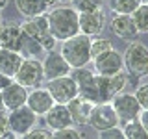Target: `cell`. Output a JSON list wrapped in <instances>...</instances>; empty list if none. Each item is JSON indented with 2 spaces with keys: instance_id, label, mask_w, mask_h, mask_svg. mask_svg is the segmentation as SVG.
<instances>
[{
  "instance_id": "obj_35",
  "label": "cell",
  "mask_w": 148,
  "mask_h": 139,
  "mask_svg": "<svg viewBox=\"0 0 148 139\" xmlns=\"http://www.w3.org/2000/svg\"><path fill=\"white\" fill-rule=\"evenodd\" d=\"M11 82H13L11 78H8V76H4V74H0V91H2L4 87H8Z\"/></svg>"
},
{
  "instance_id": "obj_30",
  "label": "cell",
  "mask_w": 148,
  "mask_h": 139,
  "mask_svg": "<svg viewBox=\"0 0 148 139\" xmlns=\"http://www.w3.org/2000/svg\"><path fill=\"white\" fill-rule=\"evenodd\" d=\"M133 95H135L139 106H141L143 109H148V83H143V85H139L137 91L133 93Z\"/></svg>"
},
{
  "instance_id": "obj_17",
  "label": "cell",
  "mask_w": 148,
  "mask_h": 139,
  "mask_svg": "<svg viewBox=\"0 0 148 139\" xmlns=\"http://www.w3.org/2000/svg\"><path fill=\"white\" fill-rule=\"evenodd\" d=\"M111 32L122 41H130V43H133L135 37L139 35L132 15H115L111 19Z\"/></svg>"
},
{
  "instance_id": "obj_27",
  "label": "cell",
  "mask_w": 148,
  "mask_h": 139,
  "mask_svg": "<svg viewBox=\"0 0 148 139\" xmlns=\"http://www.w3.org/2000/svg\"><path fill=\"white\" fill-rule=\"evenodd\" d=\"M71 2H72L71 8L76 13H89L102 9V0H71Z\"/></svg>"
},
{
  "instance_id": "obj_11",
  "label": "cell",
  "mask_w": 148,
  "mask_h": 139,
  "mask_svg": "<svg viewBox=\"0 0 148 139\" xmlns=\"http://www.w3.org/2000/svg\"><path fill=\"white\" fill-rule=\"evenodd\" d=\"M92 63H95V74L98 76H115L124 72V59L115 48L95 58Z\"/></svg>"
},
{
  "instance_id": "obj_4",
  "label": "cell",
  "mask_w": 148,
  "mask_h": 139,
  "mask_svg": "<svg viewBox=\"0 0 148 139\" xmlns=\"http://www.w3.org/2000/svg\"><path fill=\"white\" fill-rule=\"evenodd\" d=\"M21 30L24 32L28 37L35 39L37 43L43 46L45 52H52V50H56V43H58V41H56L54 37H52V34H50L46 15L34 17V19H26V21L21 24Z\"/></svg>"
},
{
  "instance_id": "obj_22",
  "label": "cell",
  "mask_w": 148,
  "mask_h": 139,
  "mask_svg": "<svg viewBox=\"0 0 148 139\" xmlns=\"http://www.w3.org/2000/svg\"><path fill=\"white\" fill-rule=\"evenodd\" d=\"M145 0H108L109 8L115 11V15H132Z\"/></svg>"
},
{
  "instance_id": "obj_34",
  "label": "cell",
  "mask_w": 148,
  "mask_h": 139,
  "mask_svg": "<svg viewBox=\"0 0 148 139\" xmlns=\"http://www.w3.org/2000/svg\"><path fill=\"white\" fill-rule=\"evenodd\" d=\"M139 120H141L143 128H145L146 133H148V109H143V111H141V115H139Z\"/></svg>"
},
{
  "instance_id": "obj_19",
  "label": "cell",
  "mask_w": 148,
  "mask_h": 139,
  "mask_svg": "<svg viewBox=\"0 0 148 139\" xmlns=\"http://www.w3.org/2000/svg\"><path fill=\"white\" fill-rule=\"evenodd\" d=\"M92 106H95V104H91V102L80 98V96H76L74 100L69 102L67 108H69V111H71L72 124H78V126H85V124H89Z\"/></svg>"
},
{
  "instance_id": "obj_2",
  "label": "cell",
  "mask_w": 148,
  "mask_h": 139,
  "mask_svg": "<svg viewBox=\"0 0 148 139\" xmlns=\"http://www.w3.org/2000/svg\"><path fill=\"white\" fill-rule=\"evenodd\" d=\"M59 52H61V56L65 58V61L69 63L71 69L87 67L89 61H92V58H91V37L82 35V34L74 35L71 39L63 41Z\"/></svg>"
},
{
  "instance_id": "obj_8",
  "label": "cell",
  "mask_w": 148,
  "mask_h": 139,
  "mask_svg": "<svg viewBox=\"0 0 148 139\" xmlns=\"http://www.w3.org/2000/svg\"><path fill=\"white\" fill-rule=\"evenodd\" d=\"M37 122V115L32 111L28 106H22L18 109H13L8 113V124H9V132H13L17 137L24 136L30 130H34Z\"/></svg>"
},
{
  "instance_id": "obj_14",
  "label": "cell",
  "mask_w": 148,
  "mask_h": 139,
  "mask_svg": "<svg viewBox=\"0 0 148 139\" xmlns=\"http://www.w3.org/2000/svg\"><path fill=\"white\" fill-rule=\"evenodd\" d=\"M56 104L54 98L50 96V93L46 91V87H37V89L28 91V98H26V106L30 108L37 117H45L50 111V108Z\"/></svg>"
},
{
  "instance_id": "obj_12",
  "label": "cell",
  "mask_w": 148,
  "mask_h": 139,
  "mask_svg": "<svg viewBox=\"0 0 148 139\" xmlns=\"http://www.w3.org/2000/svg\"><path fill=\"white\" fill-rule=\"evenodd\" d=\"M43 63V76L45 80H56V78H61V76H69L72 69L69 67V63L65 61V58L61 56V52L58 50H52V52L46 54L45 61Z\"/></svg>"
},
{
  "instance_id": "obj_7",
  "label": "cell",
  "mask_w": 148,
  "mask_h": 139,
  "mask_svg": "<svg viewBox=\"0 0 148 139\" xmlns=\"http://www.w3.org/2000/svg\"><path fill=\"white\" fill-rule=\"evenodd\" d=\"M46 91L50 93V96L54 98L56 104H65V106L78 96V85L71 76L48 80L46 82Z\"/></svg>"
},
{
  "instance_id": "obj_21",
  "label": "cell",
  "mask_w": 148,
  "mask_h": 139,
  "mask_svg": "<svg viewBox=\"0 0 148 139\" xmlns=\"http://www.w3.org/2000/svg\"><path fill=\"white\" fill-rule=\"evenodd\" d=\"M22 56L18 52H11V50H2L0 48V74H4V76L8 78H15V74L18 71V67H21L22 63Z\"/></svg>"
},
{
  "instance_id": "obj_29",
  "label": "cell",
  "mask_w": 148,
  "mask_h": 139,
  "mask_svg": "<svg viewBox=\"0 0 148 139\" xmlns=\"http://www.w3.org/2000/svg\"><path fill=\"white\" fill-rule=\"evenodd\" d=\"M52 139H83V137H82L80 130L71 126V128H63V130H56V132H52Z\"/></svg>"
},
{
  "instance_id": "obj_31",
  "label": "cell",
  "mask_w": 148,
  "mask_h": 139,
  "mask_svg": "<svg viewBox=\"0 0 148 139\" xmlns=\"http://www.w3.org/2000/svg\"><path fill=\"white\" fill-rule=\"evenodd\" d=\"M98 139H126V137H124V133H122V128L115 126V128H109V130L100 132Z\"/></svg>"
},
{
  "instance_id": "obj_5",
  "label": "cell",
  "mask_w": 148,
  "mask_h": 139,
  "mask_svg": "<svg viewBox=\"0 0 148 139\" xmlns=\"http://www.w3.org/2000/svg\"><path fill=\"white\" fill-rule=\"evenodd\" d=\"M17 83H21L22 87H26L28 91L41 87L45 76H43V63L37 58H24L18 67V71L13 78Z\"/></svg>"
},
{
  "instance_id": "obj_10",
  "label": "cell",
  "mask_w": 148,
  "mask_h": 139,
  "mask_svg": "<svg viewBox=\"0 0 148 139\" xmlns=\"http://www.w3.org/2000/svg\"><path fill=\"white\" fill-rule=\"evenodd\" d=\"M89 124L95 130H98V132H104V130L119 126V119H117V113H115L111 102H102V104L92 106Z\"/></svg>"
},
{
  "instance_id": "obj_28",
  "label": "cell",
  "mask_w": 148,
  "mask_h": 139,
  "mask_svg": "<svg viewBox=\"0 0 148 139\" xmlns=\"http://www.w3.org/2000/svg\"><path fill=\"white\" fill-rule=\"evenodd\" d=\"M69 76H71L72 80L76 82V85L80 87V85H83V83H87V82H89L91 78L95 76V72H92V71H89L87 67H80V69H72Z\"/></svg>"
},
{
  "instance_id": "obj_24",
  "label": "cell",
  "mask_w": 148,
  "mask_h": 139,
  "mask_svg": "<svg viewBox=\"0 0 148 139\" xmlns=\"http://www.w3.org/2000/svg\"><path fill=\"white\" fill-rule=\"evenodd\" d=\"M41 52H45L43 46L37 43L35 39L28 37L24 32H22V43H21V50H18V54H21L22 58H35V56H39Z\"/></svg>"
},
{
  "instance_id": "obj_39",
  "label": "cell",
  "mask_w": 148,
  "mask_h": 139,
  "mask_svg": "<svg viewBox=\"0 0 148 139\" xmlns=\"http://www.w3.org/2000/svg\"><path fill=\"white\" fill-rule=\"evenodd\" d=\"M56 2H71V0H56Z\"/></svg>"
},
{
  "instance_id": "obj_16",
  "label": "cell",
  "mask_w": 148,
  "mask_h": 139,
  "mask_svg": "<svg viewBox=\"0 0 148 139\" xmlns=\"http://www.w3.org/2000/svg\"><path fill=\"white\" fill-rule=\"evenodd\" d=\"M45 122H46V126L52 130V132L74 126L71 111H69V108L65 104H54L52 108H50V111L45 115Z\"/></svg>"
},
{
  "instance_id": "obj_23",
  "label": "cell",
  "mask_w": 148,
  "mask_h": 139,
  "mask_svg": "<svg viewBox=\"0 0 148 139\" xmlns=\"http://www.w3.org/2000/svg\"><path fill=\"white\" fill-rule=\"evenodd\" d=\"M122 133H124L126 139H148V133H146V130L143 128V124H141L139 119L124 122L122 124Z\"/></svg>"
},
{
  "instance_id": "obj_9",
  "label": "cell",
  "mask_w": 148,
  "mask_h": 139,
  "mask_svg": "<svg viewBox=\"0 0 148 139\" xmlns=\"http://www.w3.org/2000/svg\"><path fill=\"white\" fill-rule=\"evenodd\" d=\"M96 83H98V95H100V104L102 102H111L119 93L128 83V74L120 72L115 76H98L96 74Z\"/></svg>"
},
{
  "instance_id": "obj_1",
  "label": "cell",
  "mask_w": 148,
  "mask_h": 139,
  "mask_svg": "<svg viewBox=\"0 0 148 139\" xmlns=\"http://www.w3.org/2000/svg\"><path fill=\"white\" fill-rule=\"evenodd\" d=\"M48 21V28L50 34L56 41H67L71 37L80 34V21H78V13L72 8H54L50 9V13L46 15Z\"/></svg>"
},
{
  "instance_id": "obj_25",
  "label": "cell",
  "mask_w": 148,
  "mask_h": 139,
  "mask_svg": "<svg viewBox=\"0 0 148 139\" xmlns=\"http://www.w3.org/2000/svg\"><path fill=\"white\" fill-rule=\"evenodd\" d=\"M132 19H133V24H135L139 34H148V4L143 2L132 13Z\"/></svg>"
},
{
  "instance_id": "obj_32",
  "label": "cell",
  "mask_w": 148,
  "mask_h": 139,
  "mask_svg": "<svg viewBox=\"0 0 148 139\" xmlns=\"http://www.w3.org/2000/svg\"><path fill=\"white\" fill-rule=\"evenodd\" d=\"M18 139H52V133L48 132V130H30L28 133L24 136H21Z\"/></svg>"
},
{
  "instance_id": "obj_3",
  "label": "cell",
  "mask_w": 148,
  "mask_h": 139,
  "mask_svg": "<svg viewBox=\"0 0 148 139\" xmlns=\"http://www.w3.org/2000/svg\"><path fill=\"white\" fill-rule=\"evenodd\" d=\"M124 59V69L130 76L133 78H143L148 74V48L146 45L133 41L128 45L126 52L122 56Z\"/></svg>"
},
{
  "instance_id": "obj_20",
  "label": "cell",
  "mask_w": 148,
  "mask_h": 139,
  "mask_svg": "<svg viewBox=\"0 0 148 139\" xmlns=\"http://www.w3.org/2000/svg\"><path fill=\"white\" fill-rule=\"evenodd\" d=\"M56 0H17V9L22 17L34 19V17L45 15L46 9L52 8Z\"/></svg>"
},
{
  "instance_id": "obj_15",
  "label": "cell",
  "mask_w": 148,
  "mask_h": 139,
  "mask_svg": "<svg viewBox=\"0 0 148 139\" xmlns=\"http://www.w3.org/2000/svg\"><path fill=\"white\" fill-rule=\"evenodd\" d=\"M2 98H4V108H6V111L18 109V108H22V106H26L28 89L13 80L8 87L2 89Z\"/></svg>"
},
{
  "instance_id": "obj_40",
  "label": "cell",
  "mask_w": 148,
  "mask_h": 139,
  "mask_svg": "<svg viewBox=\"0 0 148 139\" xmlns=\"http://www.w3.org/2000/svg\"><path fill=\"white\" fill-rule=\"evenodd\" d=\"M0 26H2V17H0Z\"/></svg>"
},
{
  "instance_id": "obj_13",
  "label": "cell",
  "mask_w": 148,
  "mask_h": 139,
  "mask_svg": "<svg viewBox=\"0 0 148 139\" xmlns=\"http://www.w3.org/2000/svg\"><path fill=\"white\" fill-rule=\"evenodd\" d=\"M78 21H80V34L91 37V39L98 37L106 26V15L102 9L89 13H78Z\"/></svg>"
},
{
  "instance_id": "obj_33",
  "label": "cell",
  "mask_w": 148,
  "mask_h": 139,
  "mask_svg": "<svg viewBox=\"0 0 148 139\" xmlns=\"http://www.w3.org/2000/svg\"><path fill=\"white\" fill-rule=\"evenodd\" d=\"M6 132H9V124H8V113L0 111V136H4Z\"/></svg>"
},
{
  "instance_id": "obj_26",
  "label": "cell",
  "mask_w": 148,
  "mask_h": 139,
  "mask_svg": "<svg viewBox=\"0 0 148 139\" xmlns=\"http://www.w3.org/2000/svg\"><path fill=\"white\" fill-rule=\"evenodd\" d=\"M113 50V43L109 39H104V37H92L91 39V58H98L104 52H109Z\"/></svg>"
},
{
  "instance_id": "obj_37",
  "label": "cell",
  "mask_w": 148,
  "mask_h": 139,
  "mask_svg": "<svg viewBox=\"0 0 148 139\" xmlns=\"http://www.w3.org/2000/svg\"><path fill=\"white\" fill-rule=\"evenodd\" d=\"M8 4H9V0H0V11H2V9L8 6Z\"/></svg>"
},
{
  "instance_id": "obj_41",
  "label": "cell",
  "mask_w": 148,
  "mask_h": 139,
  "mask_svg": "<svg viewBox=\"0 0 148 139\" xmlns=\"http://www.w3.org/2000/svg\"><path fill=\"white\" fill-rule=\"evenodd\" d=\"M145 4H148V0H145Z\"/></svg>"
},
{
  "instance_id": "obj_6",
  "label": "cell",
  "mask_w": 148,
  "mask_h": 139,
  "mask_svg": "<svg viewBox=\"0 0 148 139\" xmlns=\"http://www.w3.org/2000/svg\"><path fill=\"white\" fill-rule=\"evenodd\" d=\"M111 106H113L120 124L130 122V120H133V119H139V115H141V111H143V108L139 106V102H137L133 93H119V95L111 100Z\"/></svg>"
},
{
  "instance_id": "obj_36",
  "label": "cell",
  "mask_w": 148,
  "mask_h": 139,
  "mask_svg": "<svg viewBox=\"0 0 148 139\" xmlns=\"http://www.w3.org/2000/svg\"><path fill=\"white\" fill-rule=\"evenodd\" d=\"M0 139H18V137H17L13 132H6L4 136H0Z\"/></svg>"
},
{
  "instance_id": "obj_38",
  "label": "cell",
  "mask_w": 148,
  "mask_h": 139,
  "mask_svg": "<svg viewBox=\"0 0 148 139\" xmlns=\"http://www.w3.org/2000/svg\"><path fill=\"white\" fill-rule=\"evenodd\" d=\"M0 111H6V108H4V98H2V91H0Z\"/></svg>"
},
{
  "instance_id": "obj_18",
  "label": "cell",
  "mask_w": 148,
  "mask_h": 139,
  "mask_svg": "<svg viewBox=\"0 0 148 139\" xmlns=\"http://www.w3.org/2000/svg\"><path fill=\"white\" fill-rule=\"evenodd\" d=\"M22 43V30L17 24H2L0 26V48L18 52Z\"/></svg>"
}]
</instances>
